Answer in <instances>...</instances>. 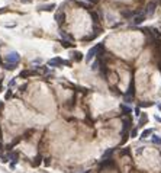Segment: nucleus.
Here are the masks:
<instances>
[{
  "label": "nucleus",
  "mask_w": 161,
  "mask_h": 173,
  "mask_svg": "<svg viewBox=\"0 0 161 173\" xmlns=\"http://www.w3.org/2000/svg\"><path fill=\"white\" fill-rule=\"evenodd\" d=\"M134 97H135V82H134V80H131L128 90H126V92H125V95H123V100H125L126 103H132Z\"/></svg>",
  "instance_id": "nucleus-1"
},
{
  "label": "nucleus",
  "mask_w": 161,
  "mask_h": 173,
  "mask_svg": "<svg viewBox=\"0 0 161 173\" xmlns=\"http://www.w3.org/2000/svg\"><path fill=\"white\" fill-rule=\"evenodd\" d=\"M103 48H105V45H103V44H96L95 47H92V48L89 50V53H87V57H86V61H87V63H89V61H92V60H93V58H95V57H96V55L99 54V53H100Z\"/></svg>",
  "instance_id": "nucleus-2"
},
{
  "label": "nucleus",
  "mask_w": 161,
  "mask_h": 173,
  "mask_svg": "<svg viewBox=\"0 0 161 173\" xmlns=\"http://www.w3.org/2000/svg\"><path fill=\"white\" fill-rule=\"evenodd\" d=\"M157 6H158V3L155 1V0H151L150 3L147 4V7H145V15H147V18L148 16H152L154 13H155V9H157Z\"/></svg>",
  "instance_id": "nucleus-3"
},
{
  "label": "nucleus",
  "mask_w": 161,
  "mask_h": 173,
  "mask_svg": "<svg viewBox=\"0 0 161 173\" xmlns=\"http://www.w3.org/2000/svg\"><path fill=\"white\" fill-rule=\"evenodd\" d=\"M21 61V55L18 54V53H9L7 54V57H6V63H9V64H13V65H16L18 63Z\"/></svg>",
  "instance_id": "nucleus-4"
},
{
  "label": "nucleus",
  "mask_w": 161,
  "mask_h": 173,
  "mask_svg": "<svg viewBox=\"0 0 161 173\" xmlns=\"http://www.w3.org/2000/svg\"><path fill=\"white\" fill-rule=\"evenodd\" d=\"M145 19H147V15H145V12L141 10V12H138V13L134 16V19H132V23H134V25H141V23H144V22H145Z\"/></svg>",
  "instance_id": "nucleus-5"
},
{
  "label": "nucleus",
  "mask_w": 161,
  "mask_h": 173,
  "mask_svg": "<svg viewBox=\"0 0 161 173\" xmlns=\"http://www.w3.org/2000/svg\"><path fill=\"white\" fill-rule=\"evenodd\" d=\"M122 125H123V127H122V131H120V135H122V137H125V134L128 135L129 130H131V125H132V121H131V118L123 119Z\"/></svg>",
  "instance_id": "nucleus-6"
},
{
  "label": "nucleus",
  "mask_w": 161,
  "mask_h": 173,
  "mask_svg": "<svg viewBox=\"0 0 161 173\" xmlns=\"http://www.w3.org/2000/svg\"><path fill=\"white\" fill-rule=\"evenodd\" d=\"M48 65H51V67H60V65H70L68 61H64V60H61V58H52V60H49L48 61Z\"/></svg>",
  "instance_id": "nucleus-7"
},
{
  "label": "nucleus",
  "mask_w": 161,
  "mask_h": 173,
  "mask_svg": "<svg viewBox=\"0 0 161 173\" xmlns=\"http://www.w3.org/2000/svg\"><path fill=\"white\" fill-rule=\"evenodd\" d=\"M55 21H57L58 25H63L64 21H65V13L64 12H58V13L55 15Z\"/></svg>",
  "instance_id": "nucleus-8"
},
{
  "label": "nucleus",
  "mask_w": 161,
  "mask_h": 173,
  "mask_svg": "<svg viewBox=\"0 0 161 173\" xmlns=\"http://www.w3.org/2000/svg\"><path fill=\"white\" fill-rule=\"evenodd\" d=\"M137 13H138L137 10H122V12H120V15H122L123 18H126V19H129V18H132V19H134V16H135Z\"/></svg>",
  "instance_id": "nucleus-9"
},
{
  "label": "nucleus",
  "mask_w": 161,
  "mask_h": 173,
  "mask_svg": "<svg viewBox=\"0 0 161 173\" xmlns=\"http://www.w3.org/2000/svg\"><path fill=\"white\" fill-rule=\"evenodd\" d=\"M150 106H154V102H151V100H142V102H138V108H150Z\"/></svg>",
  "instance_id": "nucleus-10"
},
{
  "label": "nucleus",
  "mask_w": 161,
  "mask_h": 173,
  "mask_svg": "<svg viewBox=\"0 0 161 173\" xmlns=\"http://www.w3.org/2000/svg\"><path fill=\"white\" fill-rule=\"evenodd\" d=\"M147 121H148V117H147L145 114H141V115H140V119H138V127H142V125H145V124H147Z\"/></svg>",
  "instance_id": "nucleus-11"
},
{
  "label": "nucleus",
  "mask_w": 161,
  "mask_h": 173,
  "mask_svg": "<svg viewBox=\"0 0 161 173\" xmlns=\"http://www.w3.org/2000/svg\"><path fill=\"white\" fill-rule=\"evenodd\" d=\"M150 135H152V130H151V128H148V130H144L142 132H141L140 138H142V140H144V138H148Z\"/></svg>",
  "instance_id": "nucleus-12"
},
{
  "label": "nucleus",
  "mask_w": 161,
  "mask_h": 173,
  "mask_svg": "<svg viewBox=\"0 0 161 173\" xmlns=\"http://www.w3.org/2000/svg\"><path fill=\"white\" fill-rule=\"evenodd\" d=\"M90 16H92V19H93V23H95V25H97V23L100 22L99 13H96V12H90Z\"/></svg>",
  "instance_id": "nucleus-13"
},
{
  "label": "nucleus",
  "mask_w": 161,
  "mask_h": 173,
  "mask_svg": "<svg viewBox=\"0 0 161 173\" xmlns=\"http://www.w3.org/2000/svg\"><path fill=\"white\" fill-rule=\"evenodd\" d=\"M113 153H115V148H109V150H106V151L103 153L102 159H110V157L113 156Z\"/></svg>",
  "instance_id": "nucleus-14"
},
{
  "label": "nucleus",
  "mask_w": 161,
  "mask_h": 173,
  "mask_svg": "<svg viewBox=\"0 0 161 173\" xmlns=\"http://www.w3.org/2000/svg\"><path fill=\"white\" fill-rule=\"evenodd\" d=\"M36 71L35 70H26V71H22L21 73V77H29V76H35Z\"/></svg>",
  "instance_id": "nucleus-15"
},
{
  "label": "nucleus",
  "mask_w": 161,
  "mask_h": 173,
  "mask_svg": "<svg viewBox=\"0 0 161 173\" xmlns=\"http://www.w3.org/2000/svg\"><path fill=\"white\" fill-rule=\"evenodd\" d=\"M151 143L155 144V146H161V137H158V135H152V137H151Z\"/></svg>",
  "instance_id": "nucleus-16"
},
{
  "label": "nucleus",
  "mask_w": 161,
  "mask_h": 173,
  "mask_svg": "<svg viewBox=\"0 0 161 173\" xmlns=\"http://www.w3.org/2000/svg\"><path fill=\"white\" fill-rule=\"evenodd\" d=\"M120 109H122V112H123V114H126V115H129V114L132 112V109L129 108V106H126L125 103H123V105H120Z\"/></svg>",
  "instance_id": "nucleus-17"
},
{
  "label": "nucleus",
  "mask_w": 161,
  "mask_h": 173,
  "mask_svg": "<svg viewBox=\"0 0 161 173\" xmlns=\"http://www.w3.org/2000/svg\"><path fill=\"white\" fill-rule=\"evenodd\" d=\"M52 9H55V4H47V6H41L39 7V10H47V12L52 10Z\"/></svg>",
  "instance_id": "nucleus-18"
},
{
  "label": "nucleus",
  "mask_w": 161,
  "mask_h": 173,
  "mask_svg": "<svg viewBox=\"0 0 161 173\" xmlns=\"http://www.w3.org/2000/svg\"><path fill=\"white\" fill-rule=\"evenodd\" d=\"M61 42H63V45H64L65 48H71V47H74V44H71L70 41H67V39H63Z\"/></svg>",
  "instance_id": "nucleus-19"
},
{
  "label": "nucleus",
  "mask_w": 161,
  "mask_h": 173,
  "mask_svg": "<svg viewBox=\"0 0 161 173\" xmlns=\"http://www.w3.org/2000/svg\"><path fill=\"white\" fill-rule=\"evenodd\" d=\"M74 58H75V61H80L83 58V54L81 53H74Z\"/></svg>",
  "instance_id": "nucleus-20"
},
{
  "label": "nucleus",
  "mask_w": 161,
  "mask_h": 173,
  "mask_svg": "<svg viewBox=\"0 0 161 173\" xmlns=\"http://www.w3.org/2000/svg\"><path fill=\"white\" fill-rule=\"evenodd\" d=\"M137 135H138V128H134V130L131 131V137H132V138H135Z\"/></svg>",
  "instance_id": "nucleus-21"
},
{
  "label": "nucleus",
  "mask_w": 161,
  "mask_h": 173,
  "mask_svg": "<svg viewBox=\"0 0 161 173\" xmlns=\"http://www.w3.org/2000/svg\"><path fill=\"white\" fill-rule=\"evenodd\" d=\"M97 65H99V61H95V63H93V65H92V70H95V71H96Z\"/></svg>",
  "instance_id": "nucleus-22"
},
{
  "label": "nucleus",
  "mask_w": 161,
  "mask_h": 173,
  "mask_svg": "<svg viewBox=\"0 0 161 173\" xmlns=\"http://www.w3.org/2000/svg\"><path fill=\"white\" fill-rule=\"evenodd\" d=\"M84 1H87V4H95V3H97L99 0H84Z\"/></svg>",
  "instance_id": "nucleus-23"
},
{
  "label": "nucleus",
  "mask_w": 161,
  "mask_h": 173,
  "mask_svg": "<svg viewBox=\"0 0 161 173\" xmlns=\"http://www.w3.org/2000/svg\"><path fill=\"white\" fill-rule=\"evenodd\" d=\"M135 115H137V117H140L141 115V108H138V106H137V109H135Z\"/></svg>",
  "instance_id": "nucleus-24"
},
{
  "label": "nucleus",
  "mask_w": 161,
  "mask_h": 173,
  "mask_svg": "<svg viewBox=\"0 0 161 173\" xmlns=\"http://www.w3.org/2000/svg\"><path fill=\"white\" fill-rule=\"evenodd\" d=\"M22 3H31V1H32V0H21Z\"/></svg>",
  "instance_id": "nucleus-25"
},
{
  "label": "nucleus",
  "mask_w": 161,
  "mask_h": 173,
  "mask_svg": "<svg viewBox=\"0 0 161 173\" xmlns=\"http://www.w3.org/2000/svg\"><path fill=\"white\" fill-rule=\"evenodd\" d=\"M3 108V102H0V109Z\"/></svg>",
  "instance_id": "nucleus-26"
},
{
  "label": "nucleus",
  "mask_w": 161,
  "mask_h": 173,
  "mask_svg": "<svg viewBox=\"0 0 161 173\" xmlns=\"http://www.w3.org/2000/svg\"><path fill=\"white\" fill-rule=\"evenodd\" d=\"M92 172V170H86V172H83V173H90Z\"/></svg>",
  "instance_id": "nucleus-27"
}]
</instances>
